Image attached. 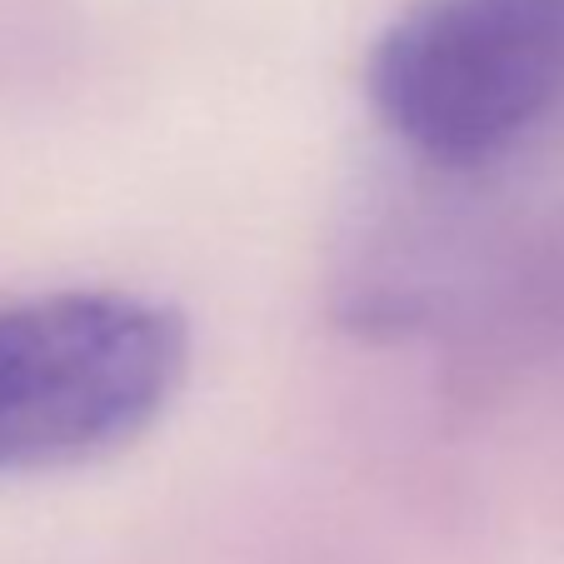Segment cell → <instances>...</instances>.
I'll use <instances>...</instances> for the list:
<instances>
[{"label": "cell", "mask_w": 564, "mask_h": 564, "mask_svg": "<svg viewBox=\"0 0 564 564\" xmlns=\"http://www.w3.org/2000/svg\"><path fill=\"white\" fill-rule=\"evenodd\" d=\"M370 100L425 160L505 155L564 110V0H415L375 45Z\"/></svg>", "instance_id": "7a4b0ae2"}, {"label": "cell", "mask_w": 564, "mask_h": 564, "mask_svg": "<svg viewBox=\"0 0 564 564\" xmlns=\"http://www.w3.org/2000/svg\"><path fill=\"white\" fill-rule=\"evenodd\" d=\"M185 319L116 290L0 310V475L96 459L135 440L185 380Z\"/></svg>", "instance_id": "6da1fadb"}]
</instances>
